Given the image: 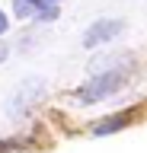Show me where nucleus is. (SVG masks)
<instances>
[{
    "label": "nucleus",
    "instance_id": "3",
    "mask_svg": "<svg viewBox=\"0 0 147 153\" xmlns=\"http://www.w3.org/2000/svg\"><path fill=\"white\" fill-rule=\"evenodd\" d=\"M118 32H122V22H118V19H99L96 26L83 35V45H87V48L102 45V42H109V38H115Z\"/></svg>",
    "mask_w": 147,
    "mask_h": 153
},
{
    "label": "nucleus",
    "instance_id": "5",
    "mask_svg": "<svg viewBox=\"0 0 147 153\" xmlns=\"http://www.w3.org/2000/svg\"><path fill=\"white\" fill-rule=\"evenodd\" d=\"M32 10H35V0H13V13H16V16H29Z\"/></svg>",
    "mask_w": 147,
    "mask_h": 153
},
{
    "label": "nucleus",
    "instance_id": "2",
    "mask_svg": "<svg viewBox=\"0 0 147 153\" xmlns=\"http://www.w3.org/2000/svg\"><path fill=\"white\" fill-rule=\"evenodd\" d=\"M42 89H45V86H42L39 76H29V80H22V83L16 86V93L10 96V105H7V112H10L13 118L26 115V112H29V105L42 96Z\"/></svg>",
    "mask_w": 147,
    "mask_h": 153
},
{
    "label": "nucleus",
    "instance_id": "6",
    "mask_svg": "<svg viewBox=\"0 0 147 153\" xmlns=\"http://www.w3.org/2000/svg\"><path fill=\"white\" fill-rule=\"evenodd\" d=\"M54 16H58V13H54V7H45V10L39 7V19H54Z\"/></svg>",
    "mask_w": 147,
    "mask_h": 153
},
{
    "label": "nucleus",
    "instance_id": "9",
    "mask_svg": "<svg viewBox=\"0 0 147 153\" xmlns=\"http://www.w3.org/2000/svg\"><path fill=\"white\" fill-rule=\"evenodd\" d=\"M42 3H54V0H35V7H42Z\"/></svg>",
    "mask_w": 147,
    "mask_h": 153
},
{
    "label": "nucleus",
    "instance_id": "4",
    "mask_svg": "<svg viewBox=\"0 0 147 153\" xmlns=\"http://www.w3.org/2000/svg\"><path fill=\"white\" fill-rule=\"evenodd\" d=\"M131 118H134V112L112 115V118H106V121H99L96 128H93V134H112V131H122L125 124H131Z\"/></svg>",
    "mask_w": 147,
    "mask_h": 153
},
{
    "label": "nucleus",
    "instance_id": "8",
    "mask_svg": "<svg viewBox=\"0 0 147 153\" xmlns=\"http://www.w3.org/2000/svg\"><path fill=\"white\" fill-rule=\"evenodd\" d=\"M7 51H10V48L3 45V42H0V61H7Z\"/></svg>",
    "mask_w": 147,
    "mask_h": 153
},
{
    "label": "nucleus",
    "instance_id": "7",
    "mask_svg": "<svg viewBox=\"0 0 147 153\" xmlns=\"http://www.w3.org/2000/svg\"><path fill=\"white\" fill-rule=\"evenodd\" d=\"M0 32H7V16H3V10H0Z\"/></svg>",
    "mask_w": 147,
    "mask_h": 153
},
{
    "label": "nucleus",
    "instance_id": "1",
    "mask_svg": "<svg viewBox=\"0 0 147 153\" xmlns=\"http://www.w3.org/2000/svg\"><path fill=\"white\" fill-rule=\"evenodd\" d=\"M122 80L125 76L118 74V70H109V74H99V76H93L83 89H80V102H87V105H93V102H99V99H106V96H112L122 86Z\"/></svg>",
    "mask_w": 147,
    "mask_h": 153
}]
</instances>
